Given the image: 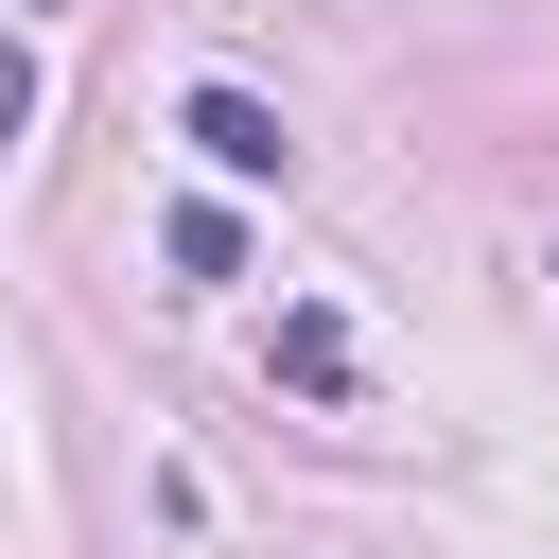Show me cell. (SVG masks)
<instances>
[{"label":"cell","instance_id":"1","mask_svg":"<svg viewBox=\"0 0 559 559\" xmlns=\"http://www.w3.org/2000/svg\"><path fill=\"white\" fill-rule=\"evenodd\" d=\"M192 157H210V175H280L297 140H280V105H262V87H192Z\"/></svg>","mask_w":559,"mask_h":559},{"label":"cell","instance_id":"2","mask_svg":"<svg viewBox=\"0 0 559 559\" xmlns=\"http://www.w3.org/2000/svg\"><path fill=\"white\" fill-rule=\"evenodd\" d=\"M157 262H175V280H245V210H210V192H192V210L157 227Z\"/></svg>","mask_w":559,"mask_h":559},{"label":"cell","instance_id":"3","mask_svg":"<svg viewBox=\"0 0 559 559\" xmlns=\"http://www.w3.org/2000/svg\"><path fill=\"white\" fill-rule=\"evenodd\" d=\"M280 384L332 402V384H349V332H332V314H280Z\"/></svg>","mask_w":559,"mask_h":559}]
</instances>
